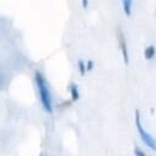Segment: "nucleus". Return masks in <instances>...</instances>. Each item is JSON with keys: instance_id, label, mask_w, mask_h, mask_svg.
<instances>
[{"instance_id": "f257e3e1", "label": "nucleus", "mask_w": 156, "mask_h": 156, "mask_svg": "<svg viewBox=\"0 0 156 156\" xmlns=\"http://www.w3.org/2000/svg\"><path fill=\"white\" fill-rule=\"evenodd\" d=\"M34 80H36V84H37V89H38V91H40L43 109L47 113H53L52 97H51V92H49V89H48V85L46 83L44 76L40 71H36L34 73Z\"/></svg>"}, {"instance_id": "f03ea898", "label": "nucleus", "mask_w": 156, "mask_h": 156, "mask_svg": "<svg viewBox=\"0 0 156 156\" xmlns=\"http://www.w3.org/2000/svg\"><path fill=\"white\" fill-rule=\"evenodd\" d=\"M135 124H136V129H138V132H139V135H140L143 143H144L146 146H149L151 150H155V151H156V140L143 128L141 122H140V113H139V111L135 112Z\"/></svg>"}, {"instance_id": "7ed1b4c3", "label": "nucleus", "mask_w": 156, "mask_h": 156, "mask_svg": "<svg viewBox=\"0 0 156 156\" xmlns=\"http://www.w3.org/2000/svg\"><path fill=\"white\" fill-rule=\"evenodd\" d=\"M119 43H121V47H122V53H123V58H124V63L128 64L129 63V59H128V52H127V44H126V41H124V37H123V33L119 31Z\"/></svg>"}, {"instance_id": "20e7f679", "label": "nucleus", "mask_w": 156, "mask_h": 156, "mask_svg": "<svg viewBox=\"0 0 156 156\" xmlns=\"http://www.w3.org/2000/svg\"><path fill=\"white\" fill-rule=\"evenodd\" d=\"M123 4V11L127 16L132 15V5H133V0H122Z\"/></svg>"}, {"instance_id": "39448f33", "label": "nucleus", "mask_w": 156, "mask_h": 156, "mask_svg": "<svg viewBox=\"0 0 156 156\" xmlns=\"http://www.w3.org/2000/svg\"><path fill=\"white\" fill-rule=\"evenodd\" d=\"M70 94H71V100L73 101L79 100L80 95H79V90H77V85L76 84H71L70 85Z\"/></svg>"}, {"instance_id": "423d86ee", "label": "nucleus", "mask_w": 156, "mask_h": 156, "mask_svg": "<svg viewBox=\"0 0 156 156\" xmlns=\"http://www.w3.org/2000/svg\"><path fill=\"white\" fill-rule=\"evenodd\" d=\"M144 55H145V59L146 60H150L154 58L155 55V47L154 46H149L145 48V52H144Z\"/></svg>"}, {"instance_id": "0eeeda50", "label": "nucleus", "mask_w": 156, "mask_h": 156, "mask_svg": "<svg viewBox=\"0 0 156 156\" xmlns=\"http://www.w3.org/2000/svg\"><path fill=\"white\" fill-rule=\"evenodd\" d=\"M77 66H79V71H80V75H85V73H86V65H85V63L83 62V60H79L77 62Z\"/></svg>"}, {"instance_id": "6e6552de", "label": "nucleus", "mask_w": 156, "mask_h": 156, "mask_svg": "<svg viewBox=\"0 0 156 156\" xmlns=\"http://www.w3.org/2000/svg\"><path fill=\"white\" fill-rule=\"evenodd\" d=\"M134 154H135V156H146V155H145V152H143L138 146L134 149Z\"/></svg>"}, {"instance_id": "1a4fd4ad", "label": "nucleus", "mask_w": 156, "mask_h": 156, "mask_svg": "<svg viewBox=\"0 0 156 156\" xmlns=\"http://www.w3.org/2000/svg\"><path fill=\"white\" fill-rule=\"evenodd\" d=\"M86 69H87L89 71L94 69V62H92V60H87V63H86Z\"/></svg>"}, {"instance_id": "9d476101", "label": "nucleus", "mask_w": 156, "mask_h": 156, "mask_svg": "<svg viewBox=\"0 0 156 156\" xmlns=\"http://www.w3.org/2000/svg\"><path fill=\"white\" fill-rule=\"evenodd\" d=\"M83 2V8L84 9H87V6H89V0H81Z\"/></svg>"}]
</instances>
